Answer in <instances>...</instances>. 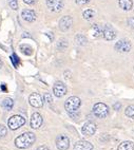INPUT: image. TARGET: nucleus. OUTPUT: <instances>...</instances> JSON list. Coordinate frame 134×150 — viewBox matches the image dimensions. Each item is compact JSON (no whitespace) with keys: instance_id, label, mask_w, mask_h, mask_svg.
I'll list each match as a JSON object with an SVG mask.
<instances>
[{"instance_id":"a878e982","label":"nucleus","mask_w":134,"mask_h":150,"mask_svg":"<svg viewBox=\"0 0 134 150\" xmlns=\"http://www.w3.org/2000/svg\"><path fill=\"white\" fill-rule=\"evenodd\" d=\"M11 60H12V62H13L14 67H17V66H18L19 59H18V57H17L16 54H13V55H12V56H11Z\"/></svg>"},{"instance_id":"bb28decb","label":"nucleus","mask_w":134,"mask_h":150,"mask_svg":"<svg viewBox=\"0 0 134 150\" xmlns=\"http://www.w3.org/2000/svg\"><path fill=\"white\" fill-rule=\"evenodd\" d=\"M8 3H10V6H11L13 10H17V8H18V2H17V0H8Z\"/></svg>"},{"instance_id":"f8f14e48","label":"nucleus","mask_w":134,"mask_h":150,"mask_svg":"<svg viewBox=\"0 0 134 150\" xmlns=\"http://www.w3.org/2000/svg\"><path fill=\"white\" fill-rule=\"evenodd\" d=\"M30 125L33 129H38L40 128V126L42 125V116L41 114H39L38 112L33 113L32 117H31V122H30Z\"/></svg>"},{"instance_id":"c85d7f7f","label":"nucleus","mask_w":134,"mask_h":150,"mask_svg":"<svg viewBox=\"0 0 134 150\" xmlns=\"http://www.w3.org/2000/svg\"><path fill=\"white\" fill-rule=\"evenodd\" d=\"M128 24H129V27L130 28L134 29V17H131V18L128 19Z\"/></svg>"},{"instance_id":"4be33fe9","label":"nucleus","mask_w":134,"mask_h":150,"mask_svg":"<svg viewBox=\"0 0 134 150\" xmlns=\"http://www.w3.org/2000/svg\"><path fill=\"white\" fill-rule=\"evenodd\" d=\"M95 16V13H94L93 10H87V11L83 12V18L86 20H91V19L94 18Z\"/></svg>"},{"instance_id":"a211bd4d","label":"nucleus","mask_w":134,"mask_h":150,"mask_svg":"<svg viewBox=\"0 0 134 150\" xmlns=\"http://www.w3.org/2000/svg\"><path fill=\"white\" fill-rule=\"evenodd\" d=\"M1 106H2L3 108L6 110H8V111H10V110L13 109L14 107V100L12 98H6L3 99L2 104H1Z\"/></svg>"},{"instance_id":"ddd939ff","label":"nucleus","mask_w":134,"mask_h":150,"mask_svg":"<svg viewBox=\"0 0 134 150\" xmlns=\"http://www.w3.org/2000/svg\"><path fill=\"white\" fill-rule=\"evenodd\" d=\"M93 145L88 141H78L74 145V150H92Z\"/></svg>"},{"instance_id":"473e14b6","label":"nucleus","mask_w":134,"mask_h":150,"mask_svg":"<svg viewBox=\"0 0 134 150\" xmlns=\"http://www.w3.org/2000/svg\"><path fill=\"white\" fill-rule=\"evenodd\" d=\"M35 1H36V0H23V2L27 3V4H33Z\"/></svg>"},{"instance_id":"f03ea898","label":"nucleus","mask_w":134,"mask_h":150,"mask_svg":"<svg viewBox=\"0 0 134 150\" xmlns=\"http://www.w3.org/2000/svg\"><path fill=\"white\" fill-rule=\"evenodd\" d=\"M80 98L77 96H71L70 98L67 99V102L64 104V108L69 113H74L78 110V108L80 107Z\"/></svg>"},{"instance_id":"2f4dec72","label":"nucleus","mask_w":134,"mask_h":150,"mask_svg":"<svg viewBox=\"0 0 134 150\" xmlns=\"http://www.w3.org/2000/svg\"><path fill=\"white\" fill-rule=\"evenodd\" d=\"M37 150H50V148L48 147V146H39V147L37 148Z\"/></svg>"},{"instance_id":"2eb2a0df","label":"nucleus","mask_w":134,"mask_h":150,"mask_svg":"<svg viewBox=\"0 0 134 150\" xmlns=\"http://www.w3.org/2000/svg\"><path fill=\"white\" fill-rule=\"evenodd\" d=\"M21 16H22V18L28 22L35 21V19H36L35 12L32 11V10H23L21 13Z\"/></svg>"},{"instance_id":"5701e85b","label":"nucleus","mask_w":134,"mask_h":150,"mask_svg":"<svg viewBox=\"0 0 134 150\" xmlns=\"http://www.w3.org/2000/svg\"><path fill=\"white\" fill-rule=\"evenodd\" d=\"M125 114H126L128 117L134 118V105H130V106L127 107L126 111H125Z\"/></svg>"},{"instance_id":"393cba45","label":"nucleus","mask_w":134,"mask_h":150,"mask_svg":"<svg viewBox=\"0 0 134 150\" xmlns=\"http://www.w3.org/2000/svg\"><path fill=\"white\" fill-rule=\"evenodd\" d=\"M8 133V129H6V126H3V125H0V139H2Z\"/></svg>"},{"instance_id":"f257e3e1","label":"nucleus","mask_w":134,"mask_h":150,"mask_svg":"<svg viewBox=\"0 0 134 150\" xmlns=\"http://www.w3.org/2000/svg\"><path fill=\"white\" fill-rule=\"evenodd\" d=\"M35 139V134L33 132H24L15 139V146L20 149H25V148L31 147L34 144Z\"/></svg>"},{"instance_id":"39448f33","label":"nucleus","mask_w":134,"mask_h":150,"mask_svg":"<svg viewBox=\"0 0 134 150\" xmlns=\"http://www.w3.org/2000/svg\"><path fill=\"white\" fill-rule=\"evenodd\" d=\"M131 42L128 40V39H121V40H118L115 43V50L121 53H127L131 50Z\"/></svg>"},{"instance_id":"aec40b11","label":"nucleus","mask_w":134,"mask_h":150,"mask_svg":"<svg viewBox=\"0 0 134 150\" xmlns=\"http://www.w3.org/2000/svg\"><path fill=\"white\" fill-rule=\"evenodd\" d=\"M92 32H93V36L95 38L100 37L102 35V29L98 24H94L93 27H92Z\"/></svg>"},{"instance_id":"1a4fd4ad","label":"nucleus","mask_w":134,"mask_h":150,"mask_svg":"<svg viewBox=\"0 0 134 150\" xmlns=\"http://www.w3.org/2000/svg\"><path fill=\"white\" fill-rule=\"evenodd\" d=\"M96 131V125L92 122H88L83 126L81 128V132H83V135H87V137H91L95 133Z\"/></svg>"},{"instance_id":"9b49d317","label":"nucleus","mask_w":134,"mask_h":150,"mask_svg":"<svg viewBox=\"0 0 134 150\" xmlns=\"http://www.w3.org/2000/svg\"><path fill=\"white\" fill-rule=\"evenodd\" d=\"M73 24V19L71 16H64L60 19L59 21V29L61 30L62 32H66L70 29L71 25Z\"/></svg>"},{"instance_id":"412c9836","label":"nucleus","mask_w":134,"mask_h":150,"mask_svg":"<svg viewBox=\"0 0 134 150\" xmlns=\"http://www.w3.org/2000/svg\"><path fill=\"white\" fill-rule=\"evenodd\" d=\"M75 40H76V43H77L78 46H85V45H87L88 39H87V37L85 36V35L78 34L77 36H76Z\"/></svg>"},{"instance_id":"4468645a","label":"nucleus","mask_w":134,"mask_h":150,"mask_svg":"<svg viewBox=\"0 0 134 150\" xmlns=\"http://www.w3.org/2000/svg\"><path fill=\"white\" fill-rule=\"evenodd\" d=\"M102 35H104L105 39H107V40H113L116 36L114 30H113L112 27L109 25V24H107L105 27V29L102 30Z\"/></svg>"},{"instance_id":"6e6552de","label":"nucleus","mask_w":134,"mask_h":150,"mask_svg":"<svg viewBox=\"0 0 134 150\" xmlns=\"http://www.w3.org/2000/svg\"><path fill=\"white\" fill-rule=\"evenodd\" d=\"M47 4L52 12H60L63 8V1L62 0H48Z\"/></svg>"},{"instance_id":"dca6fc26","label":"nucleus","mask_w":134,"mask_h":150,"mask_svg":"<svg viewBox=\"0 0 134 150\" xmlns=\"http://www.w3.org/2000/svg\"><path fill=\"white\" fill-rule=\"evenodd\" d=\"M119 6L125 11H130L133 6L132 0H119Z\"/></svg>"},{"instance_id":"9d476101","label":"nucleus","mask_w":134,"mask_h":150,"mask_svg":"<svg viewBox=\"0 0 134 150\" xmlns=\"http://www.w3.org/2000/svg\"><path fill=\"white\" fill-rule=\"evenodd\" d=\"M53 92L56 97H61L67 93V87L64 86V83H62L61 81H57L53 87Z\"/></svg>"},{"instance_id":"cd10ccee","label":"nucleus","mask_w":134,"mask_h":150,"mask_svg":"<svg viewBox=\"0 0 134 150\" xmlns=\"http://www.w3.org/2000/svg\"><path fill=\"white\" fill-rule=\"evenodd\" d=\"M44 100H46L47 103H49V104H51L52 103V96H51V94H49V93H46L44 94Z\"/></svg>"},{"instance_id":"c756f323","label":"nucleus","mask_w":134,"mask_h":150,"mask_svg":"<svg viewBox=\"0 0 134 150\" xmlns=\"http://www.w3.org/2000/svg\"><path fill=\"white\" fill-rule=\"evenodd\" d=\"M90 0H76V2H77V4H79V6H83V4H86V3H88Z\"/></svg>"},{"instance_id":"6ab92c4d","label":"nucleus","mask_w":134,"mask_h":150,"mask_svg":"<svg viewBox=\"0 0 134 150\" xmlns=\"http://www.w3.org/2000/svg\"><path fill=\"white\" fill-rule=\"evenodd\" d=\"M68 46H69V43H68L67 39H63V38H60L57 42V49H58L59 51H64V50H67Z\"/></svg>"},{"instance_id":"423d86ee","label":"nucleus","mask_w":134,"mask_h":150,"mask_svg":"<svg viewBox=\"0 0 134 150\" xmlns=\"http://www.w3.org/2000/svg\"><path fill=\"white\" fill-rule=\"evenodd\" d=\"M56 146L59 150H68L69 146H70V141L67 135L60 134L56 139Z\"/></svg>"},{"instance_id":"f3484780","label":"nucleus","mask_w":134,"mask_h":150,"mask_svg":"<svg viewBox=\"0 0 134 150\" xmlns=\"http://www.w3.org/2000/svg\"><path fill=\"white\" fill-rule=\"evenodd\" d=\"M117 150H134V143L131 142V141L123 142L118 146Z\"/></svg>"},{"instance_id":"7ed1b4c3","label":"nucleus","mask_w":134,"mask_h":150,"mask_svg":"<svg viewBox=\"0 0 134 150\" xmlns=\"http://www.w3.org/2000/svg\"><path fill=\"white\" fill-rule=\"evenodd\" d=\"M25 124V118L21 115H13L8 118V126L11 130H17Z\"/></svg>"},{"instance_id":"0eeeda50","label":"nucleus","mask_w":134,"mask_h":150,"mask_svg":"<svg viewBox=\"0 0 134 150\" xmlns=\"http://www.w3.org/2000/svg\"><path fill=\"white\" fill-rule=\"evenodd\" d=\"M29 102L33 107H35V108H41L43 106V99L40 94H38V93L31 94L29 98Z\"/></svg>"},{"instance_id":"72a5a7b5","label":"nucleus","mask_w":134,"mask_h":150,"mask_svg":"<svg viewBox=\"0 0 134 150\" xmlns=\"http://www.w3.org/2000/svg\"><path fill=\"white\" fill-rule=\"evenodd\" d=\"M1 89H2V91H6V85H4V83H2V85H1Z\"/></svg>"},{"instance_id":"20e7f679","label":"nucleus","mask_w":134,"mask_h":150,"mask_svg":"<svg viewBox=\"0 0 134 150\" xmlns=\"http://www.w3.org/2000/svg\"><path fill=\"white\" fill-rule=\"evenodd\" d=\"M108 113H109V108H108L107 105H105L104 103H97V104L94 105L93 114L96 116V117L104 118L108 115Z\"/></svg>"},{"instance_id":"f704fd0d","label":"nucleus","mask_w":134,"mask_h":150,"mask_svg":"<svg viewBox=\"0 0 134 150\" xmlns=\"http://www.w3.org/2000/svg\"><path fill=\"white\" fill-rule=\"evenodd\" d=\"M1 67H2V62H1V59H0V69H1Z\"/></svg>"},{"instance_id":"7c9ffc66","label":"nucleus","mask_w":134,"mask_h":150,"mask_svg":"<svg viewBox=\"0 0 134 150\" xmlns=\"http://www.w3.org/2000/svg\"><path fill=\"white\" fill-rule=\"evenodd\" d=\"M113 108H114L115 110H119L121 108V103H116V104L113 105Z\"/></svg>"},{"instance_id":"b1692460","label":"nucleus","mask_w":134,"mask_h":150,"mask_svg":"<svg viewBox=\"0 0 134 150\" xmlns=\"http://www.w3.org/2000/svg\"><path fill=\"white\" fill-rule=\"evenodd\" d=\"M20 50H21L22 53L25 54V55H31V54L33 53L32 48L30 46H28V45H22V46H20Z\"/></svg>"}]
</instances>
